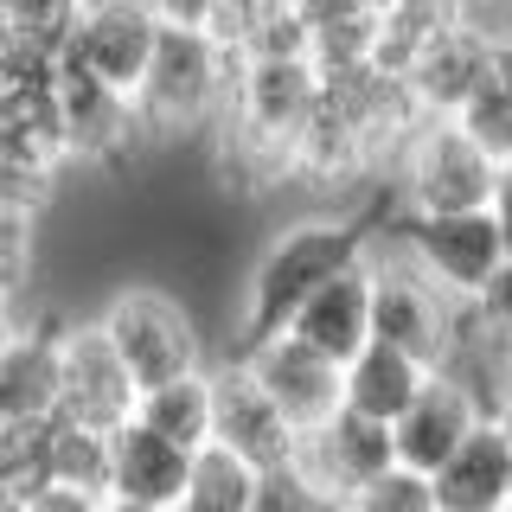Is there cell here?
Masks as SVG:
<instances>
[{"mask_svg":"<svg viewBox=\"0 0 512 512\" xmlns=\"http://www.w3.org/2000/svg\"><path fill=\"white\" fill-rule=\"evenodd\" d=\"M20 32H45V39H71L90 0H7Z\"/></svg>","mask_w":512,"mask_h":512,"instance_id":"28","label":"cell"},{"mask_svg":"<svg viewBox=\"0 0 512 512\" xmlns=\"http://www.w3.org/2000/svg\"><path fill=\"white\" fill-rule=\"evenodd\" d=\"M58 346L64 320L39 314L0 346V423H45L58 416Z\"/></svg>","mask_w":512,"mask_h":512,"instance_id":"17","label":"cell"},{"mask_svg":"<svg viewBox=\"0 0 512 512\" xmlns=\"http://www.w3.org/2000/svg\"><path fill=\"white\" fill-rule=\"evenodd\" d=\"M493 77V39L480 26H448V32H436V39L423 45V58L410 64V96H416V109L423 116H455L461 103L480 90Z\"/></svg>","mask_w":512,"mask_h":512,"instance_id":"18","label":"cell"},{"mask_svg":"<svg viewBox=\"0 0 512 512\" xmlns=\"http://www.w3.org/2000/svg\"><path fill=\"white\" fill-rule=\"evenodd\" d=\"M26 512H103V493L64 487V480H45V487L26 493Z\"/></svg>","mask_w":512,"mask_h":512,"instance_id":"30","label":"cell"},{"mask_svg":"<svg viewBox=\"0 0 512 512\" xmlns=\"http://www.w3.org/2000/svg\"><path fill=\"white\" fill-rule=\"evenodd\" d=\"M480 410L468 391H461L455 378L429 372L423 391L410 397V410L391 423V442H397V468H416V474H436L448 455H455L461 442H468V429L480 423Z\"/></svg>","mask_w":512,"mask_h":512,"instance_id":"14","label":"cell"},{"mask_svg":"<svg viewBox=\"0 0 512 512\" xmlns=\"http://www.w3.org/2000/svg\"><path fill=\"white\" fill-rule=\"evenodd\" d=\"M340 378H346V410L378 416V423H397V416L410 410V397L423 391L429 365L416 359V352L391 346V340H365V346L340 365Z\"/></svg>","mask_w":512,"mask_h":512,"instance_id":"20","label":"cell"},{"mask_svg":"<svg viewBox=\"0 0 512 512\" xmlns=\"http://www.w3.org/2000/svg\"><path fill=\"white\" fill-rule=\"evenodd\" d=\"M160 26L167 20L154 13V0H90L77 32H71V58L90 77H103V84L135 96L141 71H148V58L160 45Z\"/></svg>","mask_w":512,"mask_h":512,"instance_id":"12","label":"cell"},{"mask_svg":"<svg viewBox=\"0 0 512 512\" xmlns=\"http://www.w3.org/2000/svg\"><path fill=\"white\" fill-rule=\"evenodd\" d=\"M0 116H7V77H0Z\"/></svg>","mask_w":512,"mask_h":512,"instance_id":"38","label":"cell"},{"mask_svg":"<svg viewBox=\"0 0 512 512\" xmlns=\"http://www.w3.org/2000/svg\"><path fill=\"white\" fill-rule=\"evenodd\" d=\"M135 404H141V384L122 365L103 320L64 327V346H58V416L64 423H84L96 436H109V429H122L135 416Z\"/></svg>","mask_w":512,"mask_h":512,"instance_id":"8","label":"cell"},{"mask_svg":"<svg viewBox=\"0 0 512 512\" xmlns=\"http://www.w3.org/2000/svg\"><path fill=\"white\" fill-rule=\"evenodd\" d=\"M231 359H244L250 372L263 378V391L282 404V416L295 429L327 423V416L346 404L340 365H333L327 352H314L308 340H295V333H276V340H263V346H250V352H231Z\"/></svg>","mask_w":512,"mask_h":512,"instance_id":"13","label":"cell"},{"mask_svg":"<svg viewBox=\"0 0 512 512\" xmlns=\"http://www.w3.org/2000/svg\"><path fill=\"white\" fill-rule=\"evenodd\" d=\"M96 320L116 340L122 365L135 372L141 391L186 378V372H205V340L192 327V314L180 308V295H167V288H122V295H109V308Z\"/></svg>","mask_w":512,"mask_h":512,"instance_id":"4","label":"cell"},{"mask_svg":"<svg viewBox=\"0 0 512 512\" xmlns=\"http://www.w3.org/2000/svg\"><path fill=\"white\" fill-rule=\"evenodd\" d=\"M212 7H218V0H154V13H160V20H173V26H205V20H212Z\"/></svg>","mask_w":512,"mask_h":512,"instance_id":"31","label":"cell"},{"mask_svg":"<svg viewBox=\"0 0 512 512\" xmlns=\"http://www.w3.org/2000/svg\"><path fill=\"white\" fill-rule=\"evenodd\" d=\"M263 468H250L244 455H231L224 442H205L199 455H192V480H186V493L192 500H205V506H218V512H256V500H263Z\"/></svg>","mask_w":512,"mask_h":512,"instance_id":"22","label":"cell"},{"mask_svg":"<svg viewBox=\"0 0 512 512\" xmlns=\"http://www.w3.org/2000/svg\"><path fill=\"white\" fill-rule=\"evenodd\" d=\"M58 173H64V160L0 135V212H32L39 218L45 205L58 199Z\"/></svg>","mask_w":512,"mask_h":512,"instance_id":"23","label":"cell"},{"mask_svg":"<svg viewBox=\"0 0 512 512\" xmlns=\"http://www.w3.org/2000/svg\"><path fill=\"white\" fill-rule=\"evenodd\" d=\"M384 231L461 301H474L493 282V269L512 256L487 205H474V212H397V224H384Z\"/></svg>","mask_w":512,"mask_h":512,"instance_id":"6","label":"cell"},{"mask_svg":"<svg viewBox=\"0 0 512 512\" xmlns=\"http://www.w3.org/2000/svg\"><path fill=\"white\" fill-rule=\"evenodd\" d=\"M231 71L237 58L224 52L205 26H160V45L148 58L135 84V109L148 141H186L205 135L212 116H224V96H231Z\"/></svg>","mask_w":512,"mask_h":512,"instance_id":"2","label":"cell"},{"mask_svg":"<svg viewBox=\"0 0 512 512\" xmlns=\"http://www.w3.org/2000/svg\"><path fill=\"white\" fill-rule=\"evenodd\" d=\"M39 269V218L32 212H0V295L20 301Z\"/></svg>","mask_w":512,"mask_h":512,"instance_id":"26","label":"cell"},{"mask_svg":"<svg viewBox=\"0 0 512 512\" xmlns=\"http://www.w3.org/2000/svg\"><path fill=\"white\" fill-rule=\"evenodd\" d=\"M372 256V250H365ZM352 263L340 269L333 282H320L308 301H301V314H295V340H308L314 352H327L333 365H346L352 352H359L365 340H372V263Z\"/></svg>","mask_w":512,"mask_h":512,"instance_id":"19","label":"cell"},{"mask_svg":"<svg viewBox=\"0 0 512 512\" xmlns=\"http://www.w3.org/2000/svg\"><path fill=\"white\" fill-rule=\"evenodd\" d=\"M282 7H288V0H218L212 20H205V32H212V39H218L231 58H244V45H250L269 20H276Z\"/></svg>","mask_w":512,"mask_h":512,"instance_id":"27","label":"cell"},{"mask_svg":"<svg viewBox=\"0 0 512 512\" xmlns=\"http://www.w3.org/2000/svg\"><path fill=\"white\" fill-rule=\"evenodd\" d=\"M13 32H20V26H13V7H7V0H0V52H7V45H13Z\"/></svg>","mask_w":512,"mask_h":512,"instance_id":"35","label":"cell"},{"mask_svg":"<svg viewBox=\"0 0 512 512\" xmlns=\"http://www.w3.org/2000/svg\"><path fill=\"white\" fill-rule=\"evenodd\" d=\"M487 212H493V224H500V237H506V250H512V160L500 167V180H493Z\"/></svg>","mask_w":512,"mask_h":512,"instance_id":"32","label":"cell"},{"mask_svg":"<svg viewBox=\"0 0 512 512\" xmlns=\"http://www.w3.org/2000/svg\"><path fill=\"white\" fill-rule=\"evenodd\" d=\"M436 487V512H500L512 506V436L493 416H480L468 442L429 474Z\"/></svg>","mask_w":512,"mask_h":512,"instance_id":"16","label":"cell"},{"mask_svg":"<svg viewBox=\"0 0 512 512\" xmlns=\"http://www.w3.org/2000/svg\"><path fill=\"white\" fill-rule=\"evenodd\" d=\"M167 512H218V506H205V500H192V493H180V500H173Z\"/></svg>","mask_w":512,"mask_h":512,"instance_id":"36","label":"cell"},{"mask_svg":"<svg viewBox=\"0 0 512 512\" xmlns=\"http://www.w3.org/2000/svg\"><path fill=\"white\" fill-rule=\"evenodd\" d=\"M493 84H500V90L512 96V39H500V45H493Z\"/></svg>","mask_w":512,"mask_h":512,"instance_id":"34","label":"cell"},{"mask_svg":"<svg viewBox=\"0 0 512 512\" xmlns=\"http://www.w3.org/2000/svg\"><path fill=\"white\" fill-rule=\"evenodd\" d=\"M500 512H512V506H500Z\"/></svg>","mask_w":512,"mask_h":512,"instance_id":"39","label":"cell"},{"mask_svg":"<svg viewBox=\"0 0 512 512\" xmlns=\"http://www.w3.org/2000/svg\"><path fill=\"white\" fill-rule=\"evenodd\" d=\"M135 416L148 429H160L167 442H180L199 455L212 442V372H186V378H167V384H148L141 391Z\"/></svg>","mask_w":512,"mask_h":512,"instance_id":"21","label":"cell"},{"mask_svg":"<svg viewBox=\"0 0 512 512\" xmlns=\"http://www.w3.org/2000/svg\"><path fill=\"white\" fill-rule=\"evenodd\" d=\"M340 512H436V487L416 468H384L378 480H365Z\"/></svg>","mask_w":512,"mask_h":512,"instance_id":"25","label":"cell"},{"mask_svg":"<svg viewBox=\"0 0 512 512\" xmlns=\"http://www.w3.org/2000/svg\"><path fill=\"white\" fill-rule=\"evenodd\" d=\"M372 244H378V218L372 212L282 224V231L263 244V256H256V269H250L244 308H237V352L288 333L295 314H301V301H308L320 282H333L340 269H352Z\"/></svg>","mask_w":512,"mask_h":512,"instance_id":"1","label":"cell"},{"mask_svg":"<svg viewBox=\"0 0 512 512\" xmlns=\"http://www.w3.org/2000/svg\"><path fill=\"white\" fill-rule=\"evenodd\" d=\"M391 173H397V205L404 212H474V205L493 199V180H500V167L448 116H429L416 128Z\"/></svg>","mask_w":512,"mask_h":512,"instance_id":"5","label":"cell"},{"mask_svg":"<svg viewBox=\"0 0 512 512\" xmlns=\"http://www.w3.org/2000/svg\"><path fill=\"white\" fill-rule=\"evenodd\" d=\"M58 103H64V141H71V160L84 167H122L135 148H148V128H141L135 96L90 77L84 64L64 45V77H58Z\"/></svg>","mask_w":512,"mask_h":512,"instance_id":"11","label":"cell"},{"mask_svg":"<svg viewBox=\"0 0 512 512\" xmlns=\"http://www.w3.org/2000/svg\"><path fill=\"white\" fill-rule=\"evenodd\" d=\"M192 480V448L167 442L141 416H128L122 429H109V500H141L167 512Z\"/></svg>","mask_w":512,"mask_h":512,"instance_id":"15","label":"cell"},{"mask_svg":"<svg viewBox=\"0 0 512 512\" xmlns=\"http://www.w3.org/2000/svg\"><path fill=\"white\" fill-rule=\"evenodd\" d=\"M384 468H397L391 423L359 416V410H346V404L333 410L327 423L301 429L295 461H288V474H295L308 493H320V500H333V506H346L352 493H359L365 480H378Z\"/></svg>","mask_w":512,"mask_h":512,"instance_id":"7","label":"cell"},{"mask_svg":"<svg viewBox=\"0 0 512 512\" xmlns=\"http://www.w3.org/2000/svg\"><path fill=\"white\" fill-rule=\"evenodd\" d=\"M212 442H224L231 455H244L263 474H282L295 461L301 429L282 416V404L263 391V378L244 359H224L212 372Z\"/></svg>","mask_w":512,"mask_h":512,"instance_id":"9","label":"cell"},{"mask_svg":"<svg viewBox=\"0 0 512 512\" xmlns=\"http://www.w3.org/2000/svg\"><path fill=\"white\" fill-rule=\"evenodd\" d=\"M20 327H26L20 301H13V295H0V346H7V340H13V333H20Z\"/></svg>","mask_w":512,"mask_h":512,"instance_id":"33","label":"cell"},{"mask_svg":"<svg viewBox=\"0 0 512 512\" xmlns=\"http://www.w3.org/2000/svg\"><path fill=\"white\" fill-rule=\"evenodd\" d=\"M314 103H320V64L314 58H237L218 122H237L250 135H269V141L295 148Z\"/></svg>","mask_w":512,"mask_h":512,"instance_id":"10","label":"cell"},{"mask_svg":"<svg viewBox=\"0 0 512 512\" xmlns=\"http://www.w3.org/2000/svg\"><path fill=\"white\" fill-rule=\"evenodd\" d=\"M103 512H160V506H141V500H103Z\"/></svg>","mask_w":512,"mask_h":512,"instance_id":"37","label":"cell"},{"mask_svg":"<svg viewBox=\"0 0 512 512\" xmlns=\"http://www.w3.org/2000/svg\"><path fill=\"white\" fill-rule=\"evenodd\" d=\"M474 314H480V320H487V327L512 346V256H506L500 269H493V282L474 295Z\"/></svg>","mask_w":512,"mask_h":512,"instance_id":"29","label":"cell"},{"mask_svg":"<svg viewBox=\"0 0 512 512\" xmlns=\"http://www.w3.org/2000/svg\"><path fill=\"white\" fill-rule=\"evenodd\" d=\"M448 122H455L461 135H468L474 148L493 160V167H506V160H512V96L493 84V77H487V84H480V90H474V96H468V103H461Z\"/></svg>","mask_w":512,"mask_h":512,"instance_id":"24","label":"cell"},{"mask_svg":"<svg viewBox=\"0 0 512 512\" xmlns=\"http://www.w3.org/2000/svg\"><path fill=\"white\" fill-rule=\"evenodd\" d=\"M365 263H372V340L404 346V352H416V359L436 372L461 295H448V288L429 276L391 231H378V244H372Z\"/></svg>","mask_w":512,"mask_h":512,"instance_id":"3","label":"cell"}]
</instances>
